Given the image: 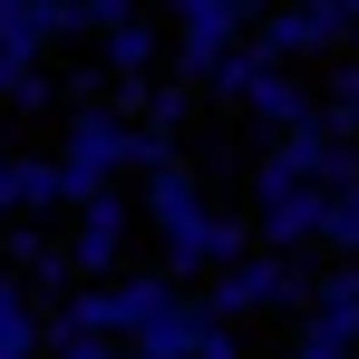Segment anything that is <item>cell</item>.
<instances>
[{
    "mask_svg": "<svg viewBox=\"0 0 359 359\" xmlns=\"http://www.w3.org/2000/svg\"><path fill=\"white\" fill-rule=\"evenodd\" d=\"M165 29H175L165 78H175V88H204L243 39H262V10H252V0H175V10H165Z\"/></svg>",
    "mask_w": 359,
    "mask_h": 359,
    "instance_id": "6da1fadb",
    "label": "cell"
},
{
    "mask_svg": "<svg viewBox=\"0 0 359 359\" xmlns=\"http://www.w3.org/2000/svg\"><path fill=\"white\" fill-rule=\"evenodd\" d=\"M194 301H204V320L243 330L252 311H301V301H311V272H301V262H282V252H243L233 272H214Z\"/></svg>",
    "mask_w": 359,
    "mask_h": 359,
    "instance_id": "7a4b0ae2",
    "label": "cell"
},
{
    "mask_svg": "<svg viewBox=\"0 0 359 359\" xmlns=\"http://www.w3.org/2000/svg\"><path fill=\"white\" fill-rule=\"evenodd\" d=\"M184 282H165V272H117V282H88V292L68 301L49 330H88V340H136L165 301H175Z\"/></svg>",
    "mask_w": 359,
    "mask_h": 359,
    "instance_id": "3957f363",
    "label": "cell"
},
{
    "mask_svg": "<svg viewBox=\"0 0 359 359\" xmlns=\"http://www.w3.org/2000/svg\"><path fill=\"white\" fill-rule=\"evenodd\" d=\"M262 49H272L282 68H301V59H340V49H350V10H340V0L262 10Z\"/></svg>",
    "mask_w": 359,
    "mask_h": 359,
    "instance_id": "277c9868",
    "label": "cell"
},
{
    "mask_svg": "<svg viewBox=\"0 0 359 359\" xmlns=\"http://www.w3.org/2000/svg\"><path fill=\"white\" fill-rule=\"evenodd\" d=\"M126 233H136V204H126V194H97V204L78 214L68 272H78V282H117V262H126Z\"/></svg>",
    "mask_w": 359,
    "mask_h": 359,
    "instance_id": "5b68a950",
    "label": "cell"
},
{
    "mask_svg": "<svg viewBox=\"0 0 359 359\" xmlns=\"http://www.w3.org/2000/svg\"><path fill=\"white\" fill-rule=\"evenodd\" d=\"M243 117H252V136H262V146H272V136H292V126H311V117H320V97H311V88H301L292 68H282V78H262V88H252V97H243Z\"/></svg>",
    "mask_w": 359,
    "mask_h": 359,
    "instance_id": "8992f818",
    "label": "cell"
},
{
    "mask_svg": "<svg viewBox=\"0 0 359 359\" xmlns=\"http://www.w3.org/2000/svg\"><path fill=\"white\" fill-rule=\"evenodd\" d=\"M0 359H49V311L29 301L20 272H0Z\"/></svg>",
    "mask_w": 359,
    "mask_h": 359,
    "instance_id": "52a82bcc",
    "label": "cell"
},
{
    "mask_svg": "<svg viewBox=\"0 0 359 359\" xmlns=\"http://www.w3.org/2000/svg\"><path fill=\"white\" fill-rule=\"evenodd\" d=\"M68 194H59V156H10V214L20 224H49Z\"/></svg>",
    "mask_w": 359,
    "mask_h": 359,
    "instance_id": "ba28073f",
    "label": "cell"
},
{
    "mask_svg": "<svg viewBox=\"0 0 359 359\" xmlns=\"http://www.w3.org/2000/svg\"><path fill=\"white\" fill-rule=\"evenodd\" d=\"M311 320H320L330 340H359V262H330V272L311 282Z\"/></svg>",
    "mask_w": 359,
    "mask_h": 359,
    "instance_id": "9c48e42d",
    "label": "cell"
},
{
    "mask_svg": "<svg viewBox=\"0 0 359 359\" xmlns=\"http://www.w3.org/2000/svg\"><path fill=\"white\" fill-rule=\"evenodd\" d=\"M97 49H107V88H146V78H156V20H126L117 39H97Z\"/></svg>",
    "mask_w": 359,
    "mask_h": 359,
    "instance_id": "30bf717a",
    "label": "cell"
},
{
    "mask_svg": "<svg viewBox=\"0 0 359 359\" xmlns=\"http://www.w3.org/2000/svg\"><path fill=\"white\" fill-rule=\"evenodd\" d=\"M262 78H282V59H272L262 39H243L233 59H224V68H214V78H204V97H224V107H243V97H252Z\"/></svg>",
    "mask_w": 359,
    "mask_h": 359,
    "instance_id": "8fae6325",
    "label": "cell"
},
{
    "mask_svg": "<svg viewBox=\"0 0 359 359\" xmlns=\"http://www.w3.org/2000/svg\"><path fill=\"white\" fill-rule=\"evenodd\" d=\"M320 243H330L340 262H359V184H330V194H320Z\"/></svg>",
    "mask_w": 359,
    "mask_h": 359,
    "instance_id": "7c38bea8",
    "label": "cell"
},
{
    "mask_svg": "<svg viewBox=\"0 0 359 359\" xmlns=\"http://www.w3.org/2000/svg\"><path fill=\"white\" fill-rule=\"evenodd\" d=\"M320 117L340 126V136H359V59H330V88H320Z\"/></svg>",
    "mask_w": 359,
    "mask_h": 359,
    "instance_id": "4fadbf2b",
    "label": "cell"
},
{
    "mask_svg": "<svg viewBox=\"0 0 359 359\" xmlns=\"http://www.w3.org/2000/svg\"><path fill=\"white\" fill-rule=\"evenodd\" d=\"M0 252H10V272H20V282H29V272H39V262H49V252H59V243L39 233V224H20V214H10V233H0Z\"/></svg>",
    "mask_w": 359,
    "mask_h": 359,
    "instance_id": "5bb4252c",
    "label": "cell"
},
{
    "mask_svg": "<svg viewBox=\"0 0 359 359\" xmlns=\"http://www.w3.org/2000/svg\"><path fill=\"white\" fill-rule=\"evenodd\" d=\"M184 107H194V88H175V78H156V88H146V117H136V126L175 136V126H184Z\"/></svg>",
    "mask_w": 359,
    "mask_h": 359,
    "instance_id": "9a60e30c",
    "label": "cell"
},
{
    "mask_svg": "<svg viewBox=\"0 0 359 359\" xmlns=\"http://www.w3.org/2000/svg\"><path fill=\"white\" fill-rule=\"evenodd\" d=\"M39 78V49H20V39H0V107H20V88Z\"/></svg>",
    "mask_w": 359,
    "mask_h": 359,
    "instance_id": "2e32d148",
    "label": "cell"
},
{
    "mask_svg": "<svg viewBox=\"0 0 359 359\" xmlns=\"http://www.w3.org/2000/svg\"><path fill=\"white\" fill-rule=\"evenodd\" d=\"M49 359H126V340H88V330H49Z\"/></svg>",
    "mask_w": 359,
    "mask_h": 359,
    "instance_id": "e0dca14e",
    "label": "cell"
},
{
    "mask_svg": "<svg viewBox=\"0 0 359 359\" xmlns=\"http://www.w3.org/2000/svg\"><path fill=\"white\" fill-rule=\"evenodd\" d=\"M292 359H359V340H330L320 320H301V340H292Z\"/></svg>",
    "mask_w": 359,
    "mask_h": 359,
    "instance_id": "ac0fdd59",
    "label": "cell"
},
{
    "mask_svg": "<svg viewBox=\"0 0 359 359\" xmlns=\"http://www.w3.org/2000/svg\"><path fill=\"white\" fill-rule=\"evenodd\" d=\"M194 359H243V330H224V320H214V330L194 340Z\"/></svg>",
    "mask_w": 359,
    "mask_h": 359,
    "instance_id": "d6986e66",
    "label": "cell"
},
{
    "mask_svg": "<svg viewBox=\"0 0 359 359\" xmlns=\"http://www.w3.org/2000/svg\"><path fill=\"white\" fill-rule=\"evenodd\" d=\"M0 214H10V146H0Z\"/></svg>",
    "mask_w": 359,
    "mask_h": 359,
    "instance_id": "ffe728a7",
    "label": "cell"
},
{
    "mask_svg": "<svg viewBox=\"0 0 359 359\" xmlns=\"http://www.w3.org/2000/svg\"><path fill=\"white\" fill-rule=\"evenodd\" d=\"M350 165H359V136H350Z\"/></svg>",
    "mask_w": 359,
    "mask_h": 359,
    "instance_id": "44dd1931",
    "label": "cell"
}]
</instances>
